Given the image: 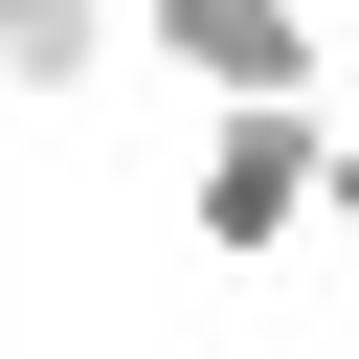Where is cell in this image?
<instances>
[{
    "instance_id": "obj_3",
    "label": "cell",
    "mask_w": 359,
    "mask_h": 359,
    "mask_svg": "<svg viewBox=\"0 0 359 359\" xmlns=\"http://www.w3.org/2000/svg\"><path fill=\"white\" fill-rule=\"evenodd\" d=\"M112 45H135V0H0V90H22V112H67Z\"/></svg>"
},
{
    "instance_id": "obj_5",
    "label": "cell",
    "mask_w": 359,
    "mask_h": 359,
    "mask_svg": "<svg viewBox=\"0 0 359 359\" xmlns=\"http://www.w3.org/2000/svg\"><path fill=\"white\" fill-rule=\"evenodd\" d=\"M314 22H359V0H314Z\"/></svg>"
},
{
    "instance_id": "obj_1",
    "label": "cell",
    "mask_w": 359,
    "mask_h": 359,
    "mask_svg": "<svg viewBox=\"0 0 359 359\" xmlns=\"http://www.w3.org/2000/svg\"><path fill=\"white\" fill-rule=\"evenodd\" d=\"M314 180H337V90H314V112H202V157H180V247L269 269V247H314Z\"/></svg>"
},
{
    "instance_id": "obj_4",
    "label": "cell",
    "mask_w": 359,
    "mask_h": 359,
    "mask_svg": "<svg viewBox=\"0 0 359 359\" xmlns=\"http://www.w3.org/2000/svg\"><path fill=\"white\" fill-rule=\"evenodd\" d=\"M314 247H359V135H337V180H314Z\"/></svg>"
},
{
    "instance_id": "obj_2",
    "label": "cell",
    "mask_w": 359,
    "mask_h": 359,
    "mask_svg": "<svg viewBox=\"0 0 359 359\" xmlns=\"http://www.w3.org/2000/svg\"><path fill=\"white\" fill-rule=\"evenodd\" d=\"M135 67H180L202 112H314L337 22H314V0H135Z\"/></svg>"
}]
</instances>
